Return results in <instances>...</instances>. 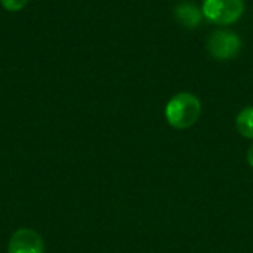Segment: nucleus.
Here are the masks:
<instances>
[{"label": "nucleus", "mask_w": 253, "mask_h": 253, "mask_svg": "<svg viewBox=\"0 0 253 253\" xmlns=\"http://www.w3.org/2000/svg\"><path fill=\"white\" fill-rule=\"evenodd\" d=\"M248 163H249V166L253 169V145L249 148V151H248Z\"/></svg>", "instance_id": "nucleus-8"}, {"label": "nucleus", "mask_w": 253, "mask_h": 253, "mask_svg": "<svg viewBox=\"0 0 253 253\" xmlns=\"http://www.w3.org/2000/svg\"><path fill=\"white\" fill-rule=\"evenodd\" d=\"M202 114V104L199 98L190 92H179L169 99L165 108L168 123L179 130L194 126Z\"/></svg>", "instance_id": "nucleus-1"}, {"label": "nucleus", "mask_w": 253, "mask_h": 253, "mask_svg": "<svg viewBox=\"0 0 253 253\" xmlns=\"http://www.w3.org/2000/svg\"><path fill=\"white\" fill-rule=\"evenodd\" d=\"M208 52L218 61L233 59L242 49L240 37L231 30H216L206 40Z\"/></svg>", "instance_id": "nucleus-3"}, {"label": "nucleus", "mask_w": 253, "mask_h": 253, "mask_svg": "<svg viewBox=\"0 0 253 253\" xmlns=\"http://www.w3.org/2000/svg\"><path fill=\"white\" fill-rule=\"evenodd\" d=\"M44 243L43 239L30 228L18 230L9 240L7 253H43Z\"/></svg>", "instance_id": "nucleus-4"}, {"label": "nucleus", "mask_w": 253, "mask_h": 253, "mask_svg": "<svg viewBox=\"0 0 253 253\" xmlns=\"http://www.w3.org/2000/svg\"><path fill=\"white\" fill-rule=\"evenodd\" d=\"M175 18L179 24H182L187 28H196L200 25L203 12L193 3H182L176 6L175 9Z\"/></svg>", "instance_id": "nucleus-5"}, {"label": "nucleus", "mask_w": 253, "mask_h": 253, "mask_svg": "<svg viewBox=\"0 0 253 253\" xmlns=\"http://www.w3.org/2000/svg\"><path fill=\"white\" fill-rule=\"evenodd\" d=\"M236 127L242 136L253 139V107H246L237 114Z\"/></svg>", "instance_id": "nucleus-6"}, {"label": "nucleus", "mask_w": 253, "mask_h": 253, "mask_svg": "<svg viewBox=\"0 0 253 253\" xmlns=\"http://www.w3.org/2000/svg\"><path fill=\"white\" fill-rule=\"evenodd\" d=\"M203 16L218 25H231L245 13V0H203Z\"/></svg>", "instance_id": "nucleus-2"}, {"label": "nucleus", "mask_w": 253, "mask_h": 253, "mask_svg": "<svg viewBox=\"0 0 253 253\" xmlns=\"http://www.w3.org/2000/svg\"><path fill=\"white\" fill-rule=\"evenodd\" d=\"M28 0H0V4L10 12H18L27 6Z\"/></svg>", "instance_id": "nucleus-7"}]
</instances>
